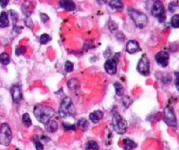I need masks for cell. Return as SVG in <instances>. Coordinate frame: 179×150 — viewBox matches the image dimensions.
<instances>
[{"label":"cell","instance_id":"6da1fadb","mask_svg":"<svg viewBox=\"0 0 179 150\" xmlns=\"http://www.w3.org/2000/svg\"><path fill=\"white\" fill-rule=\"evenodd\" d=\"M35 118L42 124L46 125L51 120H53V117L55 116V111L54 109L50 106L46 105H36L33 110Z\"/></svg>","mask_w":179,"mask_h":150},{"label":"cell","instance_id":"7a4b0ae2","mask_svg":"<svg viewBox=\"0 0 179 150\" xmlns=\"http://www.w3.org/2000/svg\"><path fill=\"white\" fill-rule=\"evenodd\" d=\"M128 13L137 28L143 29L148 26L149 23L148 16L143 12H142L141 11H138L135 8L129 7L128 9Z\"/></svg>","mask_w":179,"mask_h":150},{"label":"cell","instance_id":"3957f363","mask_svg":"<svg viewBox=\"0 0 179 150\" xmlns=\"http://www.w3.org/2000/svg\"><path fill=\"white\" fill-rule=\"evenodd\" d=\"M59 114L61 118L74 117L76 114V109L72 99L69 97H65L59 108Z\"/></svg>","mask_w":179,"mask_h":150},{"label":"cell","instance_id":"277c9868","mask_svg":"<svg viewBox=\"0 0 179 150\" xmlns=\"http://www.w3.org/2000/svg\"><path fill=\"white\" fill-rule=\"evenodd\" d=\"M112 126L115 132L118 134H124L127 131V121L120 115L115 108L112 110Z\"/></svg>","mask_w":179,"mask_h":150},{"label":"cell","instance_id":"5b68a950","mask_svg":"<svg viewBox=\"0 0 179 150\" xmlns=\"http://www.w3.org/2000/svg\"><path fill=\"white\" fill-rule=\"evenodd\" d=\"M12 139V132L7 123H3L0 126V144L8 147Z\"/></svg>","mask_w":179,"mask_h":150},{"label":"cell","instance_id":"8992f818","mask_svg":"<svg viewBox=\"0 0 179 150\" xmlns=\"http://www.w3.org/2000/svg\"><path fill=\"white\" fill-rule=\"evenodd\" d=\"M151 14L158 20L160 23L165 21L166 13L164 6L161 1H155L151 8Z\"/></svg>","mask_w":179,"mask_h":150},{"label":"cell","instance_id":"52a82bcc","mask_svg":"<svg viewBox=\"0 0 179 150\" xmlns=\"http://www.w3.org/2000/svg\"><path fill=\"white\" fill-rule=\"evenodd\" d=\"M163 119H164V123H165L166 125H168L169 127H175L177 125L175 112H174L173 108L171 106H170V105H168V106H166L164 108V112H163Z\"/></svg>","mask_w":179,"mask_h":150},{"label":"cell","instance_id":"ba28073f","mask_svg":"<svg viewBox=\"0 0 179 150\" xmlns=\"http://www.w3.org/2000/svg\"><path fill=\"white\" fill-rule=\"evenodd\" d=\"M121 57V53H116L110 59L107 60L104 63V69L109 75H115L117 73V63Z\"/></svg>","mask_w":179,"mask_h":150},{"label":"cell","instance_id":"9c48e42d","mask_svg":"<svg viewBox=\"0 0 179 150\" xmlns=\"http://www.w3.org/2000/svg\"><path fill=\"white\" fill-rule=\"evenodd\" d=\"M136 69H137V71L143 76L150 75V60L148 59L147 55H143L140 58Z\"/></svg>","mask_w":179,"mask_h":150},{"label":"cell","instance_id":"30bf717a","mask_svg":"<svg viewBox=\"0 0 179 150\" xmlns=\"http://www.w3.org/2000/svg\"><path fill=\"white\" fill-rule=\"evenodd\" d=\"M155 60L157 62V64L162 66L163 68H165L169 64L170 55L166 51H160L156 55Z\"/></svg>","mask_w":179,"mask_h":150},{"label":"cell","instance_id":"8fae6325","mask_svg":"<svg viewBox=\"0 0 179 150\" xmlns=\"http://www.w3.org/2000/svg\"><path fill=\"white\" fill-rule=\"evenodd\" d=\"M11 95H12V98L13 100V102L16 104L19 103L23 98L22 90L20 87L17 84H14L11 87Z\"/></svg>","mask_w":179,"mask_h":150},{"label":"cell","instance_id":"7c38bea8","mask_svg":"<svg viewBox=\"0 0 179 150\" xmlns=\"http://www.w3.org/2000/svg\"><path fill=\"white\" fill-rule=\"evenodd\" d=\"M141 50L140 48V45L139 43L136 41V40H131L129 41L127 45H126V51L130 54V55H134L136 53H137Z\"/></svg>","mask_w":179,"mask_h":150},{"label":"cell","instance_id":"4fadbf2b","mask_svg":"<svg viewBox=\"0 0 179 150\" xmlns=\"http://www.w3.org/2000/svg\"><path fill=\"white\" fill-rule=\"evenodd\" d=\"M103 116L104 113L102 111L97 110V111H95V112H93L90 113L89 120H91V122H93L94 124H97V123H99V122L103 119Z\"/></svg>","mask_w":179,"mask_h":150},{"label":"cell","instance_id":"5bb4252c","mask_svg":"<svg viewBox=\"0 0 179 150\" xmlns=\"http://www.w3.org/2000/svg\"><path fill=\"white\" fill-rule=\"evenodd\" d=\"M60 6L62 8H64L66 11H68V12H73L74 11L76 8L75 4L73 2V1H61L60 2Z\"/></svg>","mask_w":179,"mask_h":150},{"label":"cell","instance_id":"9a60e30c","mask_svg":"<svg viewBox=\"0 0 179 150\" xmlns=\"http://www.w3.org/2000/svg\"><path fill=\"white\" fill-rule=\"evenodd\" d=\"M9 17L5 12H2L0 14V28H5L9 27Z\"/></svg>","mask_w":179,"mask_h":150},{"label":"cell","instance_id":"2e32d148","mask_svg":"<svg viewBox=\"0 0 179 150\" xmlns=\"http://www.w3.org/2000/svg\"><path fill=\"white\" fill-rule=\"evenodd\" d=\"M58 122L55 120H51L47 124H46V130L49 133H54L58 130Z\"/></svg>","mask_w":179,"mask_h":150},{"label":"cell","instance_id":"e0dca14e","mask_svg":"<svg viewBox=\"0 0 179 150\" xmlns=\"http://www.w3.org/2000/svg\"><path fill=\"white\" fill-rule=\"evenodd\" d=\"M123 143H124V147H123L124 150H132V149H134V148H136L137 147V144L135 142V141H133L130 140V139H129V138L124 139Z\"/></svg>","mask_w":179,"mask_h":150},{"label":"cell","instance_id":"ac0fdd59","mask_svg":"<svg viewBox=\"0 0 179 150\" xmlns=\"http://www.w3.org/2000/svg\"><path fill=\"white\" fill-rule=\"evenodd\" d=\"M109 6L116 11H122L123 9V3L120 0H112L108 2Z\"/></svg>","mask_w":179,"mask_h":150},{"label":"cell","instance_id":"d6986e66","mask_svg":"<svg viewBox=\"0 0 179 150\" xmlns=\"http://www.w3.org/2000/svg\"><path fill=\"white\" fill-rule=\"evenodd\" d=\"M33 143H34L36 150H44L43 143L41 142V140L40 139V137H39V136L35 135L34 137L33 138Z\"/></svg>","mask_w":179,"mask_h":150},{"label":"cell","instance_id":"ffe728a7","mask_svg":"<svg viewBox=\"0 0 179 150\" xmlns=\"http://www.w3.org/2000/svg\"><path fill=\"white\" fill-rule=\"evenodd\" d=\"M86 149L87 150H99L100 147L98 143L95 141H89L86 144Z\"/></svg>","mask_w":179,"mask_h":150},{"label":"cell","instance_id":"44dd1931","mask_svg":"<svg viewBox=\"0 0 179 150\" xmlns=\"http://www.w3.org/2000/svg\"><path fill=\"white\" fill-rule=\"evenodd\" d=\"M0 63L3 65H8L10 63V56L5 52L0 54Z\"/></svg>","mask_w":179,"mask_h":150},{"label":"cell","instance_id":"7402d4cb","mask_svg":"<svg viewBox=\"0 0 179 150\" xmlns=\"http://www.w3.org/2000/svg\"><path fill=\"white\" fill-rule=\"evenodd\" d=\"M22 122H23V124H24L26 127H29L32 126V120H31V118H30L29 113L26 112V113L23 114V117H22Z\"/></svg>","mask_w":179,"mask_h":150},{"label":"cell","instance_id":"603a6c76","mask_svg":"<svg viewBox=\"0 0 179 150\" xmlns=\"http://www.w3.org/2000/svg\"><path fill=\"white\" fill-rule=\"evenodd\" d=\"M114 87H115V93L117 94L118 96H120V97L123 96L124 88L120 83H115L114 84Z\"/></svg>","mask_w":179,"mask_h":150},{"label":"cell","instance_id":"cb8c5ba5","mask_svg":"<svg viewBox=\"0 0 179 150\" xmlns=\"http://www.w3.org/2000/svg\"><path fill=\"white\" fill-rule=\"evenodd\" d=\"M78 126H79V127L81 129L86 131L87 129L88 128L89 124H88V121L86 119H81V120L78 121Z\"/></svg>","mask_w":179,"mask_h":150},{"label":"cell","instance_id":"d4e9b609","mask_svg":"<svg viewBox=\"0 0 179 150\" xmlns=\"http://www.w3.org/2000/svg\"><path fill=\"white\" fill-rule=\"evenodd\" d=\"M171 27L174 28H179V14H176L171 18Z\"/></svg>","mask_w":179,"mask_h":150},{"label":"cell","instance_id":"484cf974","mask_svg":"<svg viewBox=\"0 0 179 150\" xmlns=\"http://www.w3.org/2000/svg\"><path fill=\"white\" fill-rule=\"evenodd\" d=\"M51 41V37L47 34H43L40 37V43L42 45H45L46 43H48Z\"/></svg>","mask_w":179,"mask_h":150},{"label":"cell","instance_id":"4316f807","mask_svg":"<svg viewBox=\"0 0 179 150\" xmlns=\"http://www.w3.org/2000/svg\"><path fill=\"white\" fill-rule=\"evenodd\" d=\"M10 15H11V18L12 20V23H13L14 27H16V23L19 20V15L18 13L14 11V10H10Z\"/></svg>","mask_w":179,"mask_h":150},{"label":"cell","instance_id":"83f0119b","mask_svg":"<svg viewBox=\"0 0 179 150\" xmlns=\"http://www.w3.org/2000/svg\"><path fill=\"white\" fill-rule=\"evenodd\" d=\"M178 8V2L177 1H173L169 4V11L170 12H175V11Z\"/></svg>","mask_w":179,"mask_h":150},{"label":"cell","instance_id":"f1b7e54d","mask_svg":"<svg viewBox=\"0 0 179 150\" xmlns=\"http://www.w3.org/2000/svg\"><path fill=\"white\" fill-rule=\"evenodd\" d=\"M62 126L65 129V131H75L76 126L73 124H68V123H62Z\"/></svg>","mask_w":179,"mask_h":150},{"label":"cell","instance_id":"f546056e","mask_svg":"<svg viewBox=\"0 0 179 150\" xmlns=\"http://www.w3.org/2000/svg\"><path fill=\"white\" fill-rule=\"evenodd\" d=\"M108 26V29L110 30V32H112V33H115V32L118 29L117 24L114 21V20H109Z\"/></svg>","mask_w":179,"mask_h":150},{"label":"cell","instance_id":"4dcf8cb0","mask_svg":"<svg viewBox=\"0 0 179 150\" xmlns=\"http://www.w3.org/2000/svg\"><path fill=\"white\" fill-rule=\"evenodd\" d=\"M26 52V48L25 46H19V47H18L16 48V50H15V53H16V55L18 56L21 55H24Z\"/></svg>","mask_w":179,"mask_h":150},{"label":"cell","instance_id":"1f68e13d","mask_svg":"<svg viewBox=\"0 0 179 150\" xmlns=\"http://www.w3.org/2000/svg\"><path fill=\"white\" fill-rule=\"evenodd\" d=\"M65 70L67 73H70L74 70V64L73 62H71L70 61H67L65 63Z\"/></svg>","mask_w":179,"mask_h":150},{"label":"cell","instance_id":"d6a6232c","mask_svg":"<svg viewBox=\"0 0 179 150\" xmlns=\"http://www.w3.org/2000/svg\"><path fill=\"white\" fill-rule=\"evenodd\" d=\"M24 22H25V25L28 28L31 29L33 27V21L30 17H26L25 20H24Z\"/></svg>","mask_w":179,"mask_h":150},{"label":"cell","instance_id":"836d02e7","mask_svg":"<svg viewBox=\"0 0 179 150\" xmlns=\"http://www.w3.org/2000/svg\"><path fill=\"white\" fill-rule=\"evenodd\" d=\"M131 99L130 98L129 96H124L123 98H122V105L123 106H125L126 108H128L131 105Z\"/></svg>","mask_w":179,"mask_h":150},{"label":"cell","instance_id":"e575fe53","mask_svg":"<svg viewBox=\"0 0 179 150\" xmlns=\"http://www.w3.org/2000/svg\"><path fill=\"white\" fill-rule=\"evenodd\" d=\"M40 20L43 23H46L49 20V17L46 13H40Z\"/></svg>","mask_w":179,"mask_h":150},{"label":"cell","instance_id":"d590c367","mask_svg":"<svg viewBox=\"0 0 179 150\" xmlns=\"http://www.w3.org/2000/svg\"><path fill=\"white\" fill-rule=\"evenodd\" d=\"M175 84H176V87L177 89V91H179V72H176L175 73Z\"/></svg>","mask_w":179,"mask_h":150},{"label":"cell","instance_id":"8d00e7d4","mask_svg":"<svg viewBox=\"0 0 179 150\" xmlns=\"http://www.w3.org/2000/svg\"><path fill=\"white\" fill-rule=\"evenodd\" d=\"M8 3H9V1H8V0H0V5H1V7H3V8L6 7L7 5H8Z\"/></svg>","mask_w":179,"mask_h":150},{"label":"cell","instance_id":"74e56055","mask_svg":"<svg viewBox=\"0 0 179 150\" xmlns=\"http://www.w3.org/2000/svg\"><path fill=\"white\" fill-rule=\"evenodd\" d=\"M116 38L119 39L121 41H123L124 40H125V36L123 35V34H122V33H118L117 34H116Z\"/></svg>","mask_w":179,"mask_h":150},{"label":"cell","instance_id":"f35d334b","mask_svg":"<svg viewBox=\"0 0 179 150\" xmlns=\"http://www.w3.org/2000/svg\"><path fill=\"white\" fill-rule=\"evenodd\" d=\"M15 150H19V148H17V149H15Z\"/></svg>","mask_w":179,"mask_h":150}]
</instances>
